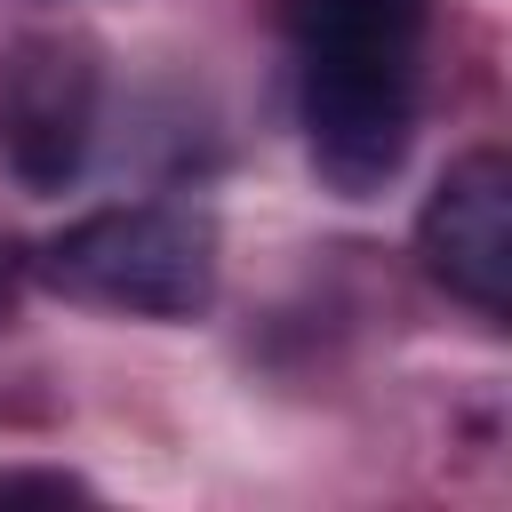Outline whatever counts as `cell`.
<instances>
[{"label": "cell", "instance_id": "1", "mask_svg": "<svg viewBox=\"0 0 512 512\" xmlns=\"http://www.w3.org/2000/svg\"><path fill=\"white\" fill-rule=\"evenodd\" d=\"M40 280L128 320H192L216 296V224L184 200L88 208L56 240H40Z\"/></svg>", "mask_w": 512, "mask_h": 512}, {"label": "cell", "instance_id": "2", "mask_svg": "<svg viewBox=\"0 0 512 512\" xmlns=\"http://www.w3.org/2000/svg\"><path fill=\"white\" fill-rule=\"evenodd\" d=\"M296 56H304L296 104L312 168L344 200H368L384 176H400L416 136V48H296Z\"/></svg>", "mask_w": 512, "mask_h": 512}, {"label": "cell", "instance_id": "3", "mask_svg": "<svg viewBox=\"0 0 512 512\" xmlns=\"http://www.w3.org/2000/svg\"><path fill=\"white\" fill-rule=\"evenodd\" d=\"M416 256L424 272L464 296L472 312H512V160L496 144H472L448 160V176L416 208Z\"/></svg>", "mask_w": 512, "mask_h": 512}, {"label": "cell", "instance_id": "4", "mask_svg": "<svg viewBox=\"0 0 512 512\" xmlns=\"http://www.w3.org/2000/svg\"><path fill=\"white\" fill-rule=\"evenodd\" d=\"M96 136V64L80 40H16L0 64V160L32 192H64L88 168Z\"/></svg>", "mask_w": 512, "mask_h": 512}, {"label": "cell", "instance_id": "5", "mask_svg": "<svg viewBox=\"0 0 512 512\" xmlns=\"http://www.w3.org/2000/svg\"><path fill=\"white\" fill-rule=\"evenodd\" d=\"M88 496L72 472H0V504H72Z\"/></svg>", "mask_w": 512, "mask_h": 512}, {"label": "cell", "instance_id": "6", "mask_svg": "<svg viewBox=\"0 0 512 512\" xmlns=\"http://www.w3.org/2000/svg\"><path fill=\"white\" fill-rule=\"evenodd\" d=\"M0 312H8V280H0Z\"/></svg>", "mask_w": 512, "mask_h": 512}]
</instances>
